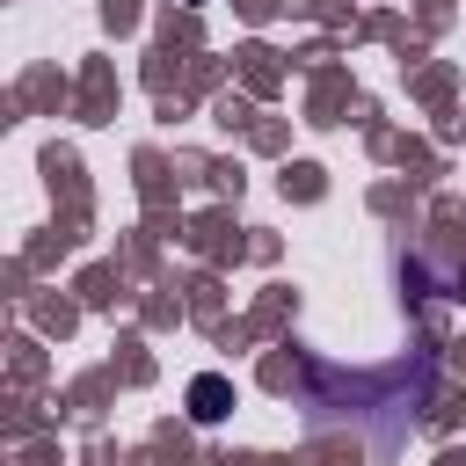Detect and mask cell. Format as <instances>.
<instances>
[{
    "label": "cell",
    "mask_w": 466,
    "mask_h": 466,
    "mask_svg": "<svg viewBox=\"0 0 466 466\" xmlns=\"http://www.w3.org/2000/svg\"><path fill=\"white\" fill-rule=\"evenodd\" d=\"M189 415H197V422H218V415H226V379H197V386H189Z\"/></svg>",
    "instance_id": "6da1fadb"
}]
</instances>
